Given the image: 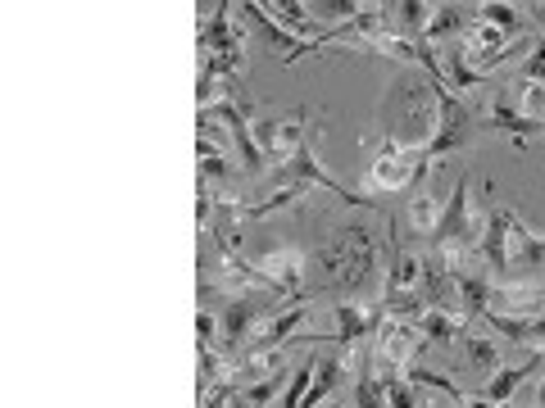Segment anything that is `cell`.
<instances>
[{
  "instance_id": "obj_21",
  "label": "cell",
  "mask_w": 545,
  "mask_h": 408,
  "mask_svg": "<svg viewBox=\"0 0 545 408\" xmlns=\"http://www.w3.org/2000/svg\"><path fill=\"white\" fill-rule=\"evenodd\" d=\"M464 359L473 372H496L500 368V345L491 336H464Z\"/></svg>"
},
{
  "instance_id": "obj_22",
  "label": "cell",
  "mask_w": 545,
  "mask_h": 408,
  "mask_svg": "<svg viewBox=\"0 0 545 408\" xmlns=\"http://www.w3.org/2000/svg\"><path fill=\"white\" fill-rule=\"evenodd\" d=\"M436 223H441V204H436V195H414V200H409V227L432 236Z\"/></svg>"
},
{
  "instance_id": "obj_1",
  "label": "cell",
  "mask_w": 545,
  "mask_h": 408,
  "mask_svg": "<svg viewBox=\"0 0 545 408\" xmlns=\"http://www.w3.org/2000/svg\"><path fill=\"white\" fill-rule=\"evenodd\" d=\"M477 250L486 254L491 272H496L505 286H514L523 272H532L545 259V236H536L514 209H496L486 218V236Z\"/></svg>"
},
{
  "instance_id": "obj_19",
  "label": "cell",
  "mask_w": 545,
  "mask_h": 408,
  "mask_svg": "<svg viewBox=\"0 0 545 408\" xmlns=\"http://www.w3.org/2000/svg\"><path fill=\"white\" fill-rule=\"evenodd\" d=\"M459 23H464L459 5H436V14H432V23H427V32H423L418 46H446V41L459 32Z\"/></svg>"
},
{
  "instance_id": "obj_33",
  "label": "cell",
  "mask_w": 545,
  "mask_h": 408,
  "mask_svg": "<svg viewBox=\"0 0 545 408\" xmlns=\"http://www.w3.org/2000/svg\"><path fill=\"white\" fill-rule=\"evenodd\" d=\"M527 10L536 14V23H545V5H527Z\"/></svg>"
},
{
  "instance_id": "obj_17",
  "label": "cell",
  "mask_w": 545,
  "mask_h": 408,
  "mask_svg": "<svg viewBox=\"0 0 545 408\" xmlns=\"http://www.w3.org/2000/svg\"><path fill=\"white\" fill-rule=\"evenodd\" d=\"M264 14L278 23V28H287L296 41L300 37H314V19H309V10H305V5H296V0H291V5H287V0H268Z\"/></svg>"
},
{
  "instance_id": "obj_27",
  "label": "cell",
  "mask_w": 545,
  "mask_h": 408,
  "mask_svg": "<svg viewBox=\"0 0 545 408\" xmlns=\"http://www.w3.org/2000/svg\"><path fill=\"white\" fill-rule=\"evenodd\" d=\"M278 390H282V372H278V377H264V381H259V386H250V390H246V395H241V399H246L250 408H264L268 399L278 395Z\"/></svg>"
},
{
  "instance_id": "obj_30",
  "label": "cell",
  "mask_w": 545,
  "mask_h": 408,
  "mask_svg": "<svg viewBox=\"0 0 545 408\" xmlns=\"http://www.w3.org/2000/svg\"><path fill=\"white\" fill-rule=\"evenodd\" d=\"M196 331H200V345H214V313H209V309H200Z\"/></svg>"
},
{
  "instance_id": "obj_14",
  "label": "cell",
  "mask_w": 545,
  "mask_h": 408,
  "mask_svg": "<svg viewBox=\"0 0 545 408\" xmlns=\"http://www.w3.org/2000/svg\"><path fill=\"white\" fill-rule=\"evenodd\" d=\"M341 372H346V359H341V354H318L314 381H309V395H305V404H300V408H318V404H323V399L341 386Z\"/></svg>"
},
{
  "instance_id": "obj_24",
  "label": "cell",
  "mask_w": 545,
  "mask_h": 408,
  "mask_svg": "<svg viewBox=\"0 0 545 408\" xmlns=\"http://www.w3.org/2000/svg\"><path fill=\"white\" fill-rule=\"evenodd\" d=\"M518 114L545 123V82H523V96H518Z\"/></svg>"
},
{
  "instance_id": "obj_12",
  "label": "cell",
  "mask_w": 545,
  "mask_h": 408,
  "mask_svg": "<svg viewBox=\"0 0 545 408\" xmlns=\"http://www.w3.org/2000/svg\"><path fill=\"white\" fill-rule=\"evenodd\" d=\"M482 127L509 132V136L518 141V150H527V141L545 132V123H532V118H523V114H518V105H509V100H491V109H486V123H482Z\"/></svg>"
},
{
  "instance_id": "obj_8",
  "label": "cell",
  "mask_w": 545,
  "mask_h": 408,
  "mask_svg": "<svg viewBox=\"0 0 545 408\" xmlns=\"http://www.w3.org/2000/svg\"><path fill=\"white\" fill-rule=\"evenodd\" d=\"M305 250H296V245H278V250H268V254H259L255 259V268H259V277L268 282V291L273 295H296L300 286H305Z\"/></svg>"
},
{
  "instance_id": "obj_18",
  "label": "cell",
  "mask_w": 545,
  "mask_h": 408,
  "mask_svg": "<svg viewBox=\"0 0 545 408\" xmlns=\"http://www.w3.org/2000/svg\"><path fill=\"white\" fill-rule=\"evenodd\" d=\"M486 300H491V282L477 277V272H464V277H459V313H464V318H482Z\"/></svg>"
},
{
  "instance_id": "obj_31",
  "label": "cell",
  "mask_w": 545,
  "mask_h": 408,
  "mask_svg": "<svg viewBox=\"0 0 545 408\" xmlns=\"http://www.w3.org/2000/svg\"><path fill=\"white\" fill-rule=\"evenodd\" d=\"M459 408H505V404H491L482 390H473V395H464V404H459Z\"/></svg>"
},
{
  "instance_id": "obj_25",
  "label": "cell",
  "mask_w": 545,
  "mask_h": 408,
  "mask_svg": "<svg viewBox=\"0 0 545 408\" xmlns=\"http://www.w3.org/2000/svg\"><path fill=\"white\" fill-rule=\"evenodd\" d=\"M282 359H287V350H259V354H246V368L259 372V381H264V377H278Z\"/></svg>"
},
{
  "instance_id": "obj_34",
  "label": "cell",
  "mask_w": 545,
  "mask_h": 408,
  "mask_svg": "<svg viewBox=\"0 0 545 408\" xmlns=\"http://www.w3.org/2000/svg\"><path fill=\"white\" fill-rule=\"evenodd\" d=\"M327 408H346V404H327Z\"/></svg>"
},
{
  "instance_id": "obj_6",
  "label": "cell",
  "mask_w": 545,
  "mask_h": 408,
  "mask_svg": "<svg viewBox=\"0 0 545 408\" xmlns=\"http://www.w3.org/2000/svg\"><path fill=\"white\" fill-rule=\"evenodd\" d=\"M255 141H259V150H264L268 164H278V168L291 164V159L305 150V109L255 123Z\"/></svg>"
},
{
  "instance_id": "obj_5",
  "label": "cell",
  "mask_w": 545,
  "mask_h": 408,
  "mask_svg": "<svg viewBox=\"0 0 545 408\" xmlns=\"http://www.w3.org/2000/svg\"><path fill=\"white\" fill-rule=\"evenodd\" d=\"M373 340H377V363L373 368L382 372V377H400V372L414 363V350H418V340H423V331H418V322L387 318Z\"/></svg>"
},
{
  "instance_id": "obj_7",
  "label": "cell",
  "mask_w": 545,
  "mask_h": 408,
  "mask_svg": "<svg viewBox=\"0 0 545 408\" xmlns=\"http://www.w3.org/2000/svg\"><path fill=\"white\" fill-rule=\"evenodd\" d=\"M273 309H278V295H237V300H228V309H223V345L241 350L250 331L264 318H273Z\"/></svg>"
},
{
  "instance_id": "obj_4",
  "label": "cell",
  "mask_w": 545,
  "mask_h": 408,
  "mask_svg": "<svg viewBox=\"0 0 545 408\" xmlns=\"http://www.w3.org/2000/svg\"><path fill=\"white\" fill-rule=\"evenodd\" d=\"M427 168H432V159H427L423 146H400V141H387L382 155L368 164V182H373L377 191H405V186L423 182Z\"/></svg>"
},
{
  "instance_id": "obj_11",
  "label": "cell",
  "mask_w": 545,
  "mask_h": 408,
  "mask_svg": "<svg viewBox=\"0 0 545 408\" xmlns=\"http://www.w3.org/2000/svg\"><path fill=\"white\" fill-rule=\"evenodd\" d=\"M300 318H309V304H296V309L278 313V318H264L246 340V354H259V350H282L287 340H296V327Z\"/></svg>"
},
{
  "instance_id": "obj_23",
  "label": "cell",
  "mask_w": 545,
  "mask_h": 408,
  "mask_svg": "<svg viewBox=\"0 0 545 408\" xmlns=\"http://www.w3.org/2000/svg\"><path fill=\"white\" fill-rule=\"evenodd\" d=\"M482 23H491V28H500L505 37H514V32H518V10H514V5H505V0H486V5H482Z\"/></svg>"
},
{
  "instance_id": "obj_26",
  "label": "cell",
  "mask_w": 545,
  "mask_h": 408,
  "mask_svg": "<svg viewBox=\"0 0 545 408\" xmlns=\"http://www.w3.org/2000/svg\"><path fill=\"white\" fill-rule=\"evenodd\" d=\"M400 10H405V23H409V28L418 32V41H423V32H427V23H432L436 5H427V0H405Z\"/></svg>"
},
{
  "instance_id": "obj_3",
  "label": "cell",
  "mask_w": 545,
  "mask_h": 408,
  "mask_svg": "<svg viewBox=\"0 0 545 408\" xmlns=\"http://www.w3.org/2000/svg\"><path fill=\"white\" fill-rule=\"evenodd\" d=\"M468 191H473V177L464 173L455 182V191H450V204L441 209V223H436V232H432L436 250H468V254H473L477 245H482L486 218L468 209Z\"/></svg>"
},
{
  "instance_id": "obj_13",
  "label": "cell",
  "mask_w": 545,
  "mask_h": 408,
  "mask_svg": "<svg viewBox=\"0 0 545 408\" xmlns=\"http://www.w3.org/2000/svg\"><path fill=\"white\" fill-rule=\"evenodd\" d=\"M423 277H427V263L409 250H391V268H387V291L382 295H405V291H423Z\"/></svg>"
},
{
  "instance_id": "obj_10",
  "label": "cell",
  "mask_w": 545,
  "mask_h": 408,
  "mask_svg": "<svg viewBox=\"0 0 545 408\" xmlns=\"http://www.w3.org/2000/svg\"><path fill=\"white\" fill-rule=\"evenodd\" d=\"M545 309V286H491L486 313H505V318H536Z\"/></svg>"
},
{
  "instance_id": "obj_2",
  "label": "cell",
  "mask_w": 545,
  "mask_h": 408,
  "mask_svg": "<svg viewBox=\"0 0 545 408\" xmlns=\"http://www.w3.org/2000/svg\"><path fill=\"white\" fill-rule=\"evenodd\" d=\"M323 272L341 291H359L373 277V236L368 227H346L337 241L323 250Z\"/></svg>"
},
{
  "instance_id": "obj_9",
  "label": "cell",
  "mask_w": 545,
  "mask_h": 408,
  "mask_svg": "<svg viewBox=\"0 0 545 408\" xmlns=\"http://www.w3.org/2000/svg\"><path fill=\"white\" fill-rule=\"evenodd\" d=\"M332 313H337V340H341V345H359L364 336H377V331H382V322H387L382 300H377V304L337 300V304H332Z\"/></svg>"
},
{
  "instance_id": "obj_29",
  "label": "cell",
  "mask_w": 545,
  "mask_h": 408,
  "mask_svg": "<svg viewBox=\"0 0 545 408\" xmlns=\"http://www.w3.org/2000/svg\"><path fill=\"white\" fill-rule=\"evenodd\" d=\"M523 82H545V41H536L532 59H527V68H523Z\"/></svg>"
},
{
  "instance_id": "obj_32",
  "label": "cell",
  "mask_w": 545,
  "mask_h": 408,
  "mask_svg": "<svg viewBox=\"0 0 545 408\" xmlns=\"http://www.w3.org/2000/svg\"><path fill=\"white\" fill-rule=\"evenodd\" d=\"M532 404H536V408H545V381L536 386V399H532Z\"/></svg>"
},
{
  "instance_id": "obj_16",
  "label": "cell",
  "mask_w": 545,
  "mask_h": 408,
  "mask_svg": "<svg viewBox=\"0 0 545 408\" xmlns=\"http://www.w3.org/2000/svg\"><path fill=\"white\" fill-rule=\"evenodd\" d=\"M545 368V354H532V359L523 363V368H509V372H496V377L486 381V390L482 395L491 399V404H509V395H514L518 386H523L527 377H532V372H541Z\"/></svg>"
},
{
  "instance_id": "obj_28",
  "label": "cell",
  "mask_w": 545,
  "mask_h": 408,
  "mask_svg": "<svg viewBox=\"0 0 545 408\" xmlns=\"http://www.w3.org/2000/svg\"><path fill=\"white\" fill-rule=\"evenodd\" d=\"M382 381H387V408H414L409 381H400V377H382Z\"/></svg>"
},
{
  "instance_id": "obj_15",
  "label": "cell",
  "mask_w": 545,
  "mask_h": 408,
  "mask_svg": "<svg viewBox=\"0 0 545 408\" xmlns=\"http://www.w3.org/2000/svg\"><path fill=\"white\" fill-rule=\"evenodd\" d=\"M464 313H450V309H427L423 318H418V331H423V340H436V345H455L459 336H464Z\"/></svg>"
},
{
  "instance_id": "obj_20",
  "label": "cell",
  "mask_w": 545,
  "mask_h": 408,
  "mask_svg": "<svg viewBox=\"0 0 545 408\" xmlns=\"http://www.w3.org/2000/svg\"><path fill=\"white\" fill-rule=\"evenodd\" d=\"M196 168H200V186H209L218 177H228V159H223V146L218 141H209V136H200L196 141Z\"/></svg>"
}]
</instances>
